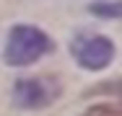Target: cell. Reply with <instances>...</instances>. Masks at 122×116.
<instances>
[{
    "instance_id": "7a4b0ae2",
    "label": "cell",
    "mask_w": 122,
    "mask_h": 116,
    "mask_svg": "<svg viewBox=\"0 0 122 116\" xmlns=\"http://www.w3.org/2000/svg\"><path fill=\"white\" fill-rule=\"evenodd\" d=\"M60 95V85L52 77H26L16 83L13 98L21 108H44Z\"/></svg>"
},
{
    "instance_id": "6da1fadb",
    "label": "cell",
    "mask_w": 122,
    "mask_h": 116,
    "mask_svg": "<svg viewBox=\"0 0 122 116\" xmlns=\"http://www.w3.org/2000/svg\"><path fill=\"white\" fill-rule=\"evenodd\" d=\"M49 49H52V41L47 39V34H42L34 26H16L5 44V62L16 67L31 65L39 57H44Z\"/></svg>"
},
{
    "instance_id": "5b68a950",
    "label": "cell",
    "mask_w": 122,
    "mask_h": 116,
    "mask_svg": "<svg viewBox=\"0 0 122 116\" xmlns=\"http://www.w3.org/2000/svg\"><path fill=\"white\" fill-rule=\"evenodd\" d=\"M81 116H122V111H120L117 103H104V106H91L86 114H81Z\"/></svg>"
},
{
    "instance_id": "277c9868",
    "label": "cell",
    "mask_w": 122,
    "mask_h": 116,
    "mask_svg": "<svg viewBox=\"0 0 122 116\" xmlns=\"http://www.w3.org/2000/svg\"><path fill=\"white\" fill-rule=\"evenodd\" d=\"M91 13H96V16H109V18H117L122 13L120 3H94L91 5Z\"/></svg>"
},
{
    "instance_id": "3957f363",
    "label": "cell",
    "mask_w": 122,
    "mask_h": 116,
    "mask_svg": "<svg viewBox=\"0 0 122 116\" xmlns=\"http://www.w3.org/2000/svg\"><path fill=\"white\" fill-rule=\"evenodd\" d=\"M73 57L86 70H101L114 57V44L107 36H81L73 41Z\"/></svg>"
}]
</instances>
